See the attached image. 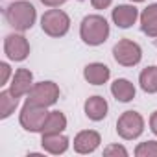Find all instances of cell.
I'll return each instance as SVG.
<instances>
[{
	"label": "cell",
	"mask_w": 157,
	"mask_h": 157,
	"mask_svg": "<svg viewBox=\"0 0 157 157\" xmlns=\"http://www.w3.org/2000/svg\"><path fill=\"white\" fill-rule=\"evenodd\" d=\"M80 35L85 44L89 46H98L107 41L109 37V24L102 15H87L82 21L80 26Z\"/></svg>",
	"instance_id": "obj_1"
},
{
	"label": "cell",
	"mask_w": 157,
	"mask_h": 157,
	"mask_svg": "<svg viewBox=\"0 0 157 157\" xmlns=\"http://www.w3.org/2000/svg\"><path fill=\"white\" fill-rule=\"evenodd\" d=\"M35 17H37L35 8L30 2H24V0L13 2L6 10V21L10 22V26H13L19 32L30 30L33 26V22H35Z\"/></svg>",
	"instance_id": "obj_2"
},
{
	"label": "cell",
	"mask_w": 157,
	"mask_h": 157,
	"mask_svg": "<svg viewBox=\"0 0 157 157\" xmlns=\"http://www.w3.org/2000/svg\"><path fill=\"white\" fill-rule=\"evenodd\" d=\"M59 100V87L54 82H39L33 83L32 91L28 93L26 102L41 107H50Z\"/></svg>",
	"instance_id": "obj_3"
},
{
	"label": "cell",
	"mask_w": 157,
	"mask_h": 157,
	"mask_svg": "<svg viewBox=\"0 0 157 157\" xmlns=\"http://www.w3.org/2000/svg\"><path fill=\"white\" fill-rule=\"evenodd\" d=\"M41 28L50 37H63L70 28V19L61 10H48L41 19Z\"/></svg>",
	"instance_id": "obj_4"
},
{
	"label": "cell",
	"mask_w": 157,
	"mask_h": 157,
	"mask_svg": "<svg viewBox=\"0 0 157 157\" xmlns=\"http://www.w3.org/2000/svg\"><path fill=\"white\" fill-rule=\"evenodd\" d=\"M144 131V118L137 111H126L117 120V133L124 140H133Z\"/></svg>",
	"instance_id": "obj_5"
},
{
	"label": "cell",
	"mask_w": 157,
	"mask_h": 157,
	"mask_svg": "<svg viewBox=\"0 0 157 157\" xmlns=\"http://www.w3.org/2000/svg\"><path fill=\"white\" fill-rule=\"evenodd\" d=\"M113 57L122 67H135L140 61V57H142V50H140V46L135 41L120 39L113 46Z\"/></svg>",
	"instance_id": "obj_6"
},
{
	"label": "cell",
	"mask_w": 157,
	"mask_h": 157,
	"mask_svg": "<svg viewBox=\"0 0 157 157\" xmlns=\"http://www.w3.org/2000/svg\"><path fill=\"white\" fill-rule=\"evenodd\" d=\"M46 117H48V111L46 107H41V105H33V104H24L22 111H21V126L26 129V131H32V133H37V131H43V126L46 122Z\"/></svg>",
	"instance_id": "obj_7"
},
{
	"label": "cell",
	"mask_w": 157,
	"mask_h": 157,
	"mask_svg": "<svg viewBox=\"0 0 157 157\" xmlns=\"http://www.w3.org/2000/svg\"><path fill=\"white\" fill-rule=\"evenodd\" d=\"M4 52L11 61H24L30 56V44L24 35L10 33L4 39Z\"/></svg>",
	"instance_id": "obj_8"
},
{
	"label": "cell",
	"mask_w": 157,
	"mask_h": 157,
	"mask_svg": "<svg viewBox=\"0 0 157 157\" xmlns=\"http://www.w3.org/2000/svg\"><path fill=\"white\" fill-rule=\"evenodd\" d=\"M33 87V74L28 70V68H19L11 80V85H10V91L13 96L21 98L24 94H28Z\"/></svg>",
	"instance_id": "obj_9"
},
{
	"label": "cell",
	"mask_w": 157,
	"mask_h": 157,
	"mask_svg": "<svg viewBox=\"0 0 157 157\" xmlns=\"http://www.w3.org/2000/svg\"><path fill=\"white\" fill-rule=\"evenodd\" d=\"M100 142H102L100 133H96L93 129H85L74 137V150L78 153H93L100 146Z\"/></svg>",
	"instance_id": "obj_10"
},
{
	"label": "cell",
	"mask_w": 157,
	"mask_h": 157,
	"mask_svg": "<svg viewBox=\"0 0 157 157\" xmlns=\"http://www.w3.org/2000/svg\"><path fill=\"white\" fill-rule=\"evenodd\" d=\"M111 17H113V22L118 28H129L139 19V10L135 6H129V4H122V6H117L113 10Z\"/></svg>",
	"instance_id": "obj_11"
},
{
	"label": "cell",
	"mask_w": 157,
	"mask_h": 157,
	"mask_svg": "<svg viewBox=\"0 0 157 157\" xmlns=\"http://www.w3.org/2000/svg\"><path fill=\"white\" fill-rule=\"evenodd\" d=\"M109 76H111V70L104 63H91L83 70V78L91 85H104L109 80Z\"/></svg>",
	"instance_id": "obj_12"
},
{
	"label": "cell",
	"mask_w": 157,
	"mask_h": 157,
	"mask_svg": "<svg viewBox=\"0 0 157 157\" xmlns=\"http://www.w3.org/2000/svg\"><path fill=\"white\" fill-rule=\"evenodd\" d=\"M41 144L44 148V151L52 153V155H59L65 153L68 150V139L63 133H50V135H43Z\"/></svg>",
	"instance_id": "obj_13"
},
{
	"label": "cell",
	"mask_w": 157,
	"mask_h": 157,
	"mask_svg": "<svg viewBox=\"0 0 157 157\" xmlns=\"http://www.w3.org/2000/svg\"><path fill=\"white\" fill-rule=\"evenodd\" d=\"M85 115L94 120V122H100L107 117V102L104 96H91L87 98L85 102Z\"/></svg>",
	"instance_id": "obj_14"
},
{
	"label": "cell",
	"mask_w": 157,
	"mask_h": 157,
	"mask_svg": "<svg viewBox=\"0 0 157 157\" xmlns=\"http://www.w3.org/2000/svg\"><path fill=\"white\" fill-rule=\"evenodd\" d=\"M111 93L118 102L126 104L135 98V85L129 80H126V78H118V80H115L111 83Z\"/></svg>",
	"instance_id": "obj_15"
},
{
	"label": "cell",
	"mask_w": 157,
	"mask_h": 157,
	"mask_svg": "<svg viewBox=\"0 0 157 157\" xmlns=\"http://www.w3.org/2000/svg\"><path fill=\"white\" fill-rule=\"evenodd\" d=\"M67 128V117L61 111H50L46 117V122L43 126V135H50V133H63Z\"/></svg>",
	"instance_id": "obj_16"
},
{
	"label": "cell",
	"mask_w": 157,
	"mask_h": 157,
	"mask_svg": "<svg viewBox=\"0 0 157 157\" xmlns=\"http://www.w3.org/2000/svg\"><path fill=\"white\" fill-rule=\"evenodd\" d=\"M140 89L148 94L157 93V67H146L139 76Z\"/></svg>",
	"instance_id": "obj_17"
},
{
	"label": "cell",
	"mask_w": 157,
	"mask_h": 157,
	"mask_svg": "<svg viewBox=\"0 0 157 157\" xmlns=\"http://www.w3.org/2000/svg\"><path fill=\"white\" fill-rule=\"evenodd\" d=\"M19 105V98L11 94V91H2L0 93V118H8L11 117V113H15Z\"/></svg>",
	"instance_id": "obj_18"
},
{
	"label": "cell",
	"mask_w": 157,
	"mask_h": 157,
	"mask_svg": "<svg viewBox=\"0 0 157 157\" xmlns=\"http://www.w3.org/2000/svg\"><path fill=\"white\" fill-rule=\"evenodd\" d=\"M135 155L137 157H157V142L155 140L140 142L135 148Z\"/></svg>",
	"instance_id": "obj_19"
},
{
	"label": "cell",
	"mask_w": 157,
	"mask_h": 157,
	"mask_svg": "<svg viewBox=\"0 0 157 157\" xmlns=\"http://www.w3.org/2000/svg\"><path fill=\"white\" fill-rule=\"evenodd\" d=\"M157 19V4H150L142 13H140V28L148 26L150 22H153Z\"/></svg>",
	"instance_id": "obj_20"
},
{
	"label": "cell",
	"mask_w": 157,
	"mask_h": 157,
	"mask_svg": "<svg viewBox=\"0 0 157 157\" xmlns=\"http://www.w3.org/2000/svg\"><path fill=\"white\" fill-rule=\"evenodd\" d=\"M104 155L105 157H113V155H120V157H128V150L124 148V146H120V144H111V146H107L105 150H104Z\"/></svg>",
	"instance_id": "obj_21"
},
{
	"label": "cell",
	"mask_w": 157,
	"mask_h": 157,
	"mask_svg": "<svg viewBox=\"0 0 157 157\" xmlns=\"http://www.w3.org/2000/svg\"><path fill=\"white\" fill-rule=\"evenodd\" d=\"M0 72H2V76H0V85H6L8 80H10V74H11V68L8 63H0Z\"/></svg>",
	"instance_id": "obj_22"
},
{
	"label": "cell",
	"mask_w": 157,
	"mask_h": 157,
	"mask_svg": "<svg viewBox=\"0 0 157 157\" xmlns=\"http://www.w3.org/2000/svg\"><path fill=\"white\" fill-rule=\"evenodd\" d=\"M148 37H157V19L153 21V22H150L148 26H144V28H140Z\"/></svg>",
	"instance_id": "obj_23"
},
{
	"label": "cell",
	"mask_w": 157,
	"mask_h": 157,
	"mask_svg": "<svg viewBox=\"0 0 157 157\" xmlns=\"http://www.w3.org/2000/svg\"><path fill=\"white\" fill-rule=\"evenodd\" d=\"M111 2L113 0H91V4H93L94 10H105V8L111 6Z\"/></svg>",
	"instance_id": "obj_24"
},
{
	"label": "cell",
	"mask_w": 157,
	"mask_h": 157,
	"mask_svg": "<svg viewBox=\"0 0 157 157\" xmlns=\"http://www.w3.org/2000/svg\"><path fill=\"white\" fill-rule=\"evenodd\" d=\"M41 2L44 6H48V8H59V6H63L67 2V0H41Z\"/></svg>",
	"instance_id": "obj_25"
},
{
	"label": "cell",
	"mask_w": 157,
	"mask_h": 157,
	"mask_svg": "<svg viewBox=\"0 0 157 157\" xmlns=\"http://www.w3.org/2000/svg\"><path fill=\"white\" fill-rule=\"evenodd\" d=\"M150 129L153 131V135H157V111H153L150 117Z\"/></svg>",
	"instance_id": "obj_26"
},
{
	"label": "cell",
	"mask_w": 157,
	"mask_h": 157,
	"mask_svg": "<svg viewBox=\"0 0 157 157\" xmlns=\"http://www.w3.org/2000/svg\"><path fill=\"white\" fill-rule=\"evenodd\" d=\"M131 2H144V0H131Z\"/></svg>",
	"instance_id": "obj_27"
},
{
	"label": "cell",
	"mask_w": 157,
	"mask_h": 157,
	"mask_svg": "<svg viewBox=\"0 0 157 157\" xmlns=\"http://www.w3.org/2000/svg\"><path fill=\"white\" fill-rule=\"evenodd\" d=\"M155 46H157V39H155Z\"/></svg>",
	"instance_id": "obj_28"
}]
</instances>
